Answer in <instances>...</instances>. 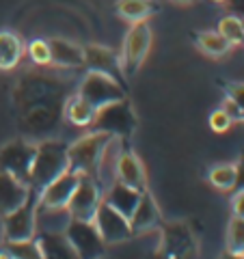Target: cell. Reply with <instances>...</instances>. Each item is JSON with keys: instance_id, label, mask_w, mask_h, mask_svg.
Here are the masks:
<instances>
[{"instance_id": "cell-35", "label": "cell", "mask_w": 244, "mask_h": 259, "mask_svg": "<svg viewBox=\"0 0 244 259\" xmlns=\"http://www.w3.org/2000/svg\"><path fill=\"white\" fill-rule=\"evenodd\" d=\"M223 5L227 7V9H229V13L238 15V18L244 20V0H225Z\"/></svg>"}, {"instance_id": "cell-22", "label": "cell", "mask_w": 244, "mask_h": 259, "mask_svg": "<svg viewBox=\"0 0 244 259\" xmlns=\"http://www.w3.org/2000/svg\"><path fill=\"white\" fill-rule=\"evenodd\" d=\"M63 119L76 127H91L95 121V108L78 93H71L63 104Z\"/></svg>"}, {"instance_id": "cell-38", "label": "cell", "mask_w": 244, "mask_h": 259, "mask_svg": "<svg viewBox=\"0 0 244 259\" xmlns=\"http://www.w3.org/2000/svg\"><path fill=\"white\" fill-rule=\"evenodd\" d=\"M210 3H216V5H223L225 0H210Z\"/></svg>"}, {"instance_id": "cell-28", "label": "cell", "mask_w": 244, "mask_h": 259, "mask_svg": "<svg viewBox=\"0 0 244 259\" xmlns=\"http://www.w3.org/2000/svg\"><path fill=\"white\" fill-rule=\"evenodd\" d=\"M221 35L229 41L231 46H242L244 44V20L233 13H227L225 18L218 20V28Z\"/></svg>"}, {"instance_id": "cell-27", "label": "cell", "mask_w": 244, "mask_h": 259, "mask_svg": "<svg viewBox=\"0 0 244 259\" xmlns=\"http://www.w3.org/2000/svg\"><path fill=\"white\" fill-rule=\"evenodd\" d=\"M0 257L5 259H42L37 240H24V242H7L0 246Z\"/></svg>"}, {"instance_id": "cell-17", "label": "cell", "mask_w": 244, "mask_h": 259, "mask_svg": "<svg viewBox=\"0 0 244 259\" xmlns=\"http://www.w3.org/2000/svg\"><path fill=\"white\" fill-rule=\"evenodd\" d=\"M50 67L59 69H78L85 67V46L63 37L50 39Z\"/></svg>"}, {"instance_id": "cell-5", "label": "cell", "mask_w": 244, "mask_h": 259, "mask_svg": "<svg viewBox=\"0 0 244 259\" xmlns=\"http://www.w3.org/2000/svg\"><path fill=\"white\" fill-rule=\"evenodd\" d=\"M37 203H39V190L30 188L28 199L20 207L0 216L3 218V238L7 242H24L37 236Z\"/></svg>"}, {"instance_id": "cell-18", "label": "cell", "mask_w": 244, "mask_h": 259, "mask_svg": "<svg viewBox=\"0 0 244 259\" xmlns=\"http://www.w3.org/2000/svg\"><path fill=\"white\" fill-rule=\"evenodd\" d=\"M28 192H30V186L26 182H20L11 173L0 171V216L20 207L28 199Z\"/></svg>"}, {"instance_id": "cell-13", "label": "cell", "mask_w": 244, "mask_h": 259, "mask_svg": "<svg viewBox=\"0 0 244 259\" xmlns=\"http://www.w3.org/2000/svg\"><path fill=\"white\" fill-rule=\"evenodd\" d=\"M80 180V173L67 168L63 175L52 180L48 186L39 190V205L44 207H67L71 194H74L76 186Z\"/></svg>"}, {"instance_id": "cell-3", "label": "cell", "mask_w": 244, "mask_h": 259, "mask_svg": "<svg viewBox=\"0 0 244 259\" xmlns=\"http://www.w3.org/2000/svg\"><path fill=\"white\" fill-rule=\"evenodd\" d=\"M76 93L91 104L95 110L102 108V106H108L112 102L124 100L128 95L126 87L121 84L119 78L102 74V71H91V69H87V74L83 80H80Z\"/></svg>"}, {"instance_id": "cell-1", "label": "cell", "mask_w": 244, "mask_h": 259, "mask_svg": "<svg viewBox=\"0 0 244 259\" xmlns=\"http://www.w3.org/2000/svg\"><path fill=\"white\" fill-rule=\"evenodd\" d=\"M69 95L67 80L42 71V67L26 69L13 89V102L20 110L22 123L30 132L39 134L59 123L63 117V104Z\"/></svg>"}, {"instance_id": "cell-21", "label": "cell", "mask_w": 244, "mask_h": 259, "mask_svg": "<svg viewBox=\"0 0 244 259\" xmlns=\"http://www.w3.org/2000/svg\"><path fill=\"white\" fill-rule=\"evenodd\" d=\"M26 44L13 30H0V71H11L22 63Z\"/></svg>"}, {"instance_id": "cell-23", "label": "cell", "mask_w": 244, "mask_h": 259, "mask_svg": "<svg viewBox=\"0 0 244 259\" xmlns=\"http://www.w3.org/2000/svg\"><path fill=\"white\" fill-rule=\"evenodd\" d=\"M117 15L130 24L147 22L153 13H158V5L153 0H117Z\"/></svg>"}, {"instance_id": "cell-37", "label": "cell", "mask_w": 244, "mask_h": 259, "mask_svg": "<svg viewBox=\"0 0 244 259\" xmlns=\"http://www.w3.org/2000/svg\"><path fill=\"white\" fill-rule=\"evenodd\" d=\"M171 3H175V5H190V3H194V0H171Z\"/></svg>"}, {"instance_id": "cell-36", "label": "cell", "mask_w": 244, "mask_h": 259, "mask_svg": "<svg viewBox=\"0 0 244 259\" xmlns=\"http://www.w3.org/2000/svg\"><path fill=\"white\" fill-rule=\"evenodd\" d=\"M235 166H238V175H235V186L231 192H238V190H244V156L235 162Z\"/></svg>"}, {"instance_id": "cell-25", "label": "cell", "mask_w": 244, "mask_h": 259, "mask_svg": "<svg viewBox=\"0 0 244 259\" xmlns=\"http://www.w3.org/2000/svg\"><path fill=\"white\" fill-rule=\"evenodd\" d=\"M197 46L203 54L212 56V59H221V56L229 54L233 48L218 30H201L197 35Z\"/></svg>"}, {"instance_id": "cell-14", "label": "cell", "mask_w": 244, "mask_h": 259, "mask_svg": "<svg viewBox=\"0 0 244 259\" xmlns=\"http://www.w3.org/2000/svg\"><path fill=\"white\" fill-rule=\"evenodd\" d=\"M115 175H117V182L126 184V186H130V188H134L138 192L147 190V173H145V166H143L141 158H138L132 149L121 147L119 158H117Z\"/></svg>"}, {"instance_id": "cell-33", "label": "cell", "mask_w": 244, "mask_h": 259, "mask_svg": "<svg viewBox=\"0 0 244 259\" xmlns=\"http://www.w3.org/2000/svg\"><path fill=\"white\" fill-rule=\"evenodd\" d=\"M221 108L231 117L233 123H244V110H242L233 100H229L227 95H225V100H223V106H221Z\"/></svg>"}, {"instance_id": "cell-10", "label": "cell", "mask_w": 244, "mask_h": 259, "mask_svg": "<svg viewBox=\"0 0 244 259\" xmlns=\"http://www.w3.org/2000/svg\"><path fill=\"white\" fill-rule=\"evenodd\" d=\"M65 236H67L71 246H74L76 257L97 259V257L106 255V242L102 240L93 221H78V218H71L67 229H65Z\"/></svg>"}, {"instance_id": "cell-16", "label": "cell", "mask_w": 244, "mask_h": 259, "mask_svg": "<svg viewBox=\"0 0 244 259\" xmlns=\"http://www.w3.org/2000/svg\"><path fill=\"white\" fill-rule=\"evenodd\" d=\"M85 67L91 71H102V74L124 78V69H121V54L110 50L106 46L91 44L85 46Z\"/></svg>"}, {"instance_id": "cell-8", "label": "cell", "mask_w": 244, "mask_h": 259, "mask_svg": "<svg viewBox=\"0 0 244 259\" xmlns=\"http://www.w3.org/2000/svg\"><path fill=\"white\" fill-rule=\"evenodd\" d=\"M35 153H37V143L24 139V136L9 141L7 145H3V149H0V171L11 173L13 177H18L20 182L28 184Z\"/></svg>"}, {"instance_id": "cell-12", "label": "cell", "mask_w": 244, "mask_h": 259, "mask_svg": "<svg viewBox=\"0 0 244 259\" xmlns=\"http://www.w3.org/2000/svg\"><path fill=\"white\" fill-rule=\"evenodd\" d=\"M100 203H102V188H100V184H97V180L93 175H80L76 190L67 203L71 218L93 221Z\"/></svg>"}, {"instance_id": "cell-20", "label": "cell", "mask_w": 244, "mask_h": 259, "mask_svg": "<svg viewBox=\"0 0 244 259\" xmlns=\"http://www.w3.org/2000/svg\"><path fill=\"white\" fill-rule=\"evenodd\" d=\"M141 194L143 192H138L134 188H130V186L126 184H121V182H112L106 190H104L102 194V199L106 201L108 205H112L117 209V212L124 214L128 221H130V216H132L134 212V207L138 203V199H141Z\"/></svg>"}, {"instance_id": "cell-26", "label": "cell", "mask_w": 244, "mask_h": 259, "mask_svg": "<svg viewBox=\"0 0 244 259\" xmlns=\"http://www.w3.org/2000/svg\"><path fill=\"white\" fill-rule=\"evenodd\" d=\"M235 175H238V166L235 162H221L214 164L208 171V182L221 192H231L235 186Z\"/></svg>"}, {"instance_id": "cell-4", "label": "cell", "mask_w": 244, "mask_h": 259, "mask_svg": "<svg viewBox=\"0 0 244 259\" xmlns=\"http://www.w3.org/2000/svg\"><path fill=\"white\" fill-rule=\"evenodd\" d=\"M112 139V134L102 132V130H93L78 141L69 145V168L80 175H93L97 171V162L102 158V151L106 143Z\"/></svg>"}, {"instance_id": "cell-32", "label": "cell", "mask_w": 244, "mask_h": 259, "mask_svg": "<svg viewBox=\"0 0 244 259\" xmlns=\"http://www.w3.org/2000/svg\"><path fill=\"white\" fill-rule=\"evenodd\" d=\"M225 95L229 97V100H233L244 110V82H229V84H225Z\"/></svg>"}, {"instance_id": "cell-11", "label": "cell", "mask_w": 244, "mask_h": 259, "mask_svg": "<svg viewBox=\"0 0 244 259\" xmlns=\"http://www.w3.org/2000/svg\"><path fill=\"white\" fill-rule=\"evenodd\" d=\"M93 225L97 227V231H100L102 240L106 242V246L124 244V242L134 238L130 221L121 212H117L112 205H108L104 199H102V203L93 216Z\"/></svg>"}, {"instance_id": "cell-34", "label": "cell", "mask_w": 244, "mask_h": 259, "mask_svg": "<svg viewBox=\"0 0 244 259\" xmlns=\"http://www.w3.org/2000/svg\"><path fill=\"white\" fill-rule=\"evenodd\" d=\"M231 212L233 216H238L244 221V190H238V192H233V197H231Z\"/></svg>"}, {"instance_id": "cell-6", "label": "cell", "mask_w": 244, "mask_h": 259, "mask_svg": "<svg viewBox=\"0 0 244 259\" xmlns=\"http://www.w3.org/2000/svg\"><path fill=\"white\" fill-rule=\"evenodd\" d=\"M93 130H102V132H108L112 136H119V139H130L136 130V115L132 110V104H130L128 97L119 102H112L108 106H102L95 110V121H93Z\"/></svg>"}, {"instance_id": "cell-29", "label": "cell", "mask_w": 244, "mask_h": 259, "mask_svg": "<svg viewBox=\"0 0 244 259\" xmlns=\"http://www.w3.org/2000/svg\"><path fill=\"white\" fill-rule=\"evenodd\" d=\"M227 250L233 257H244V221L238 216L227 225Z\"/></svg>"}, {"instance_id": "cell-19", "label": "cell", "mask_w": 244, "mask_h": 259, "mask_svg": "<svg viewBox=\"0 0 244 259\" xmlns=\"http://www.w3.org/2000/svg\"><path fill=\"white\" fill-rule=\"evenodd\" d=\"M37 244L42 250V257L48 259H71L76 257V250L65 236V231H37Z\"/></svg>"}, {"instance_id": "cell-2", "label": "cell", "mask_w": 244, "mask_h": 259, "mask_svg": "<svg viewBox=\"0 0 244 259\" xmlns=\"http://www.w3.org/2000/svg\"><path fill=\"white\" fill-rule=\"evenodd\" d=\"M69 168V145L63 141L48 139L37 143V153L30 168V188L42 190L52 180Z\"/></svg>"}, {"instance_id": "cell-31", "label": "cell", "mask_w": 244, "mask_h": 259, "mask_svg": "<svg viewBox=\"0 0 244 259\" xmlns=\"http://www.w3.org/2000/svg\"><path fill=\"white\" fill-rule=\"evenodd\" d=\"M231 125H233V121L223 108L212 110V115H210V130H212V132L225 134V132H229L231 130Z\"/></svg>"}, {"instance_id": "cell-9", "label": "cell", "mask_w": 244, "mask_h": 259, "mask_svg": "<svg viewBox=\"0 0 244 259\" xmlns=\"http://www.w3.org/2000/svg\"><path fill=\"white\" fill-rule=\"evenodd\" d=\"M160 244L158 255L169 259H182V257H194L199 250L197 238L190 229L188 223H169L158 231Z\"/></svg>"}, {"instance_id": "cell-15", "label": "cell", "mask_w": 244, "mask_h": 259, "mask_svg": "<svg viewBox=\"0 0 244 259\" xmlns=\"http://www.w3.org/2000/svg\"><path fill=\"white\" fill-rule=\"evenodd\" d=\"M162 223L160 207L156 203V199L149 194V190H145L138 199V203L134 207L132 216H130V227H132V236H145V233H153Z\"/></svg>"}, {"instance_id": "cell-24", "label": "cell", "mask_w": 244, "mask_h": 259, "mask_svg": "<svg viewBox=\"0 0 244 259\" xmlns=\"http://www.w3.org/2000/svg\"><path fill=\"white\" fill-rule=\"evenodd\" d=\"M69 221L67 207H44L37 203V231H65Z\"/></svg>"}, {"instance_id": "cell-7", "label": "cell", "mask_w": 244, "mask_h": 259, "mask_svg": "<svg viewBox=\"0 0 244 259\" xmlns=\"http://www.w3.org/2000/svg\"><path fill=\"white\" fill-rule=\"evenodd\" d=\"M151 48V28L147 22H134L121 48V69L126 78H132L145 63Z\"/></svg>"}, {"instance_id": "cell-30", "label": "cell", "mask_w": 244, "mask_h": 259, "mask_svg": "<svg viewBox=\"0 0 244 259\" xmlns=\"http://www.w3.org/2000/svg\"><path fill=\"white\" fill-rule=\"evenodd\" d=\"M26 54L35 67H50V44L46 39H30L26 44Z\"/></svg>"}]
</instances>
